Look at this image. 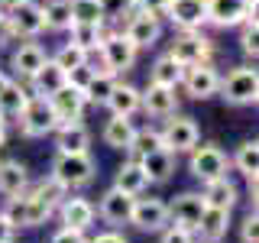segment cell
I'll return each mask as SVG.
<instances>
[{
    "mask_svg": "<svg viewBox=\"0 0 259 243\" xmlns=\"http://www.w3.org/2000/svg\"><path fill=\"white\" fill-rule=\"evenodd\" d=\"M130 211H133V194H126V191H120V188H107V191L101 194L97 214H101L110 227L130 224Z\"/></svg>",
    "mask_w": 259,
    "mask_h": 243,
    "instance_id": "16",
    "label": "cell"
},
{
    "mask_svg": "<svg viewBox=\"0 0 259 243\" xmlns=\"http://www.w3.org/2000/svg\"><path fill=\"white\" fill-rule=\"evenodd\" d=\"M29 85H32V91H36V94L49 97V94L59 91L62 85H68V78H65V68H59V62H55V59H46L42 68L29 78Z\"/></svg>",
    "mask_w": 259,
    "mask_h": 243,
    "instance_id": "27",
    "label": "cell"
},
{
    "mask_svg": "<svg viewBox=\"0 0 259 243\" xmlns=\"http://www.w3.org/2000/svg\"><path fill=\"white\" fill-rule=\"evenodd\" d=\"M233 166H237L240 172L246 175V182H249V191H253V198H256V172H259V143H256V140H246V143H240L237 156H233Z\"/></svg>",
    "mask_w": 259,
    "mask_h": 243,
    "instance_id": "31",
    "label": "cell"
},
{
    "mask_svg": "<svg viewBox=\"0 0 259 243\" xmlns=\"http://www.w3.org/2000/svg\"><path fill=\"white\" fill-rule=\"evenodd\" d=\"M140 110H146L149 117H172L178 110V94L175 88L165 85H146V91H140Z\"/></svg>",
    "mask_w": 259,
    "mask_h": 243,
    "instance_id": "14",
    "label": "cell"
},
{
    "mask_svg": "<svg viewBox=\"0 0 259 243\" xmlns=\"http://www.w3.org/2000/svg\"><path fill=\"white\" fill-rule=\"evenodd\" d=\"M136 162L143 166V172H146V178H149V185H152V182L162 185V182H168V178L175 175V152H168L165 146L146 152V156H140Z\"/></svg>",
    "mask_w": 259,
    "mask_h": 243,
    "instance_id": "20",
    "label": "cell"
},
{
    "mask_svg": "<svg viewBox=\"0 0 259 243\" xmlns=\"http://www.w3.org/2000/svg\"><path fill=\"white\" fill-rule=\"evenodd\" d=\"M59 127V117H55L49 97L32 94L29 104L20 113V133L29 136V140H42V136H52V130Z\"/></svg>",
    "mask_w": 259,
    "mask_h": 243,
    "instance_id": "3",
    "label": "cell"
},
{
    "mask_svg": "<svg viewBox=\"0 0 259 243\" xmlns=\"http://www.w3.org/2000/svg\"><path fill=\"white\" fill-rule=\"evenodd\" d=\"M29 88L26 85H20V81H7L4 88H0V120H20V113H23V107L29 104Z\"/></svg>",
    "mask_w": 259,
    "mask_h": 243,
    "instance_id": "22",
    "label": "cell"
},
{
    "mask_svg": "<svg viewBox=\"0 0 259 243\" xmlns=\"http://www.w3.org/2000/svg\"><path fill=\"white\" fill-rule=\"evenodd\" d=\"M204 205L207 208H221V211H233V205H237V198H240V191H237V185L230 182L227 175L221 178H214V182H204Z\"/></svg>",
    "mask_w": 259,
    "mask_h": 243,
    "instance_id": "23",
    "label": "cell"
},
{
    "mask_svg": "<svg viewBox=\"0 0 259 243\" xmlns=\"http://www.w3.org/2000/svg\"><path fill=\"white\" fill-rule=\"evenodd\" d=\"M217 85H221V75L210 62H201V65H188L182 75V88L188 91V97L194 101H207V97L217 94Z\"/></svg>",
    "mask_w": 259,
    "mask_h": 243,
    "instance_id": "12",
    "label": "cell"
},
{
    "mask_svg": "<svg viewBox=\"0 0 259 243\" xmlns=\"http://www.w3.org/2000/svg\"><path fill=\"white\" fill-rule=\"evenodd\" d=\"M49 59L46 55V49L39 46V43H32V39H26V43H20L13 49V55H10V68H13V75H20V78H32L39 68H42V62Z\"/></svg>",
    "mask_w": 259,
    "mask_h": 243,
    "instance_id": "19",
    "label": "cell"
},
{
    "mask_svg": "<svg viewBox=\"0 0 259 243\" xmlns=\"http://www.w3.org/2000/svg\"><path fill=\"white\" fill-rule=\"evenodd\" d=\"M168 205L162 198H133V211H130V224L136 230H146V233H162L168 227Z\"/></svg>",
    "mask_w": 259,
    "mask_h": 243,
    "instance_id": "7",
    "label": "cell"
},
{
    "mask_svg": "<svg viewBox=\"0 0 259 243\" xmlns=\"http://www.w3.org/2000/svg\"><path fill=\"white\" fill-rule=\"evenodd\" d=\"M88 243H130L123 233H117V230H107V233H97L94 240H88Z\"/></svg>",
    "mask_w": 259,
    "mask_h": 243,
    "instance_id": "46",
    "label": "cell"
},
{
    "mask_svg": "<svg viewBox=\"0 0 259 243\" xmlns=\"http://www.w3.org/2000/svg\"><path fill=\"white\" fill-rule=\"evenodd\" d=\"M7 81H10V75H7V71H4V68H0V88H4V85H7Z\"/></svg>",
    "mask_w": 259,
    "mask_h": 243,
    "instance_id": "49",
    "label": "cell"
},
{
    "mask_svg": "<svg viewBox=\"0 0 259 243\" xmlns=\"http://www.w3.org/2000/svg\"><path fill=\"white\" fill-rule=\"evenodd\" d=\"M182 75H185V65H178L172 55H159L149 68V81L152 85H165V88H178L182 85Z\"/></svg>",
    "mask_w": 259,
    "mask_h": 243,
    "instance_id": "30",
    "label": "cell"
},
{
    "mask_svg": "<svg viewBox=\"0 0 259 243\" xmlns=\"http://www.w3.org/2000/svg\"><path fill=\"white\" fill-rule=\"evenodd\" d=\"M13 23V32L23 39H36L39 32H46V16H42V4L36 0H20V4L4 10Z\"/></svg>",
    "mask_w": 259,
    "mask_h": 243,
    "instance_id": "11",
    "label": "cell"
},
{
    "mask_svg": "<svg viewBox=\"0 0 259 243\" xmlns=\"http://www.w3.org/2000/svg\"><path fill=\"white\" fill-rule=\"evenodd\" d=\"M162 243H194V233L182 224H172L162 230Z\"/></svg>",
    "mask_w": 259,
    "mask_h": 243,
    "instance_id": "41",
    "label": "cell"
},
{
    "mask_svg": "<svg viewBox=\"0 0 259 243\" xmlns=\"http://www.w3.org/2000/svg\"><path fill=\"white\" fill-rule=\"evenodd\" d=\"M188 169H191L194 178H201V182H214V178L227 175L230 159H227V152L221 149V146H214V143H198V146L191 149Z\"/></svg>",
    "mask_w": 259,
    "mask_h": 243,
    "instance_id": "6",
    "label": "cell"
},
{
    "mask_svg": "<svg viewBox=\"0 0 259 243\" xmlns=\"http://www.w3.org/2000/svg\"><path fill=\"white\" fill-rule=\"evenodd\" d=\"M29 188V169L16 159L0 162V194L13 198V194H23Z\"/></svg>",
    "mask_w": 259,
    "mask_h": 243,
    "instance_id": "25",
    "label": "cell"
},
{
    "mask_svg": "<svg viewBox=\"0 0 259 243\" xmlns=\"http://www.w3.org/2000/svg\"><path fill=\"white\" fill-rule=\"evenodd\" d=\"M4 217H7L13 227H29V224H26V198H23V194H13V198H7Z\"/></svg>",
    "mask_w": 259,
    "mask_h": 243,
    "instance_id": "39",
    "label": "cell"
},
{
    "mask_svg": "<svg viewBox=\"0 0 259 243\" xmlns=\"http://www.w3.org/2000/svg\"><path fill=\"white\" fill-rule=\"evenodd\" d=\"M0 16H4V4H0Z\"/></svg>",
    "mask_w": 259,
    "mask_h": 243,
    "instance_id": "50",
    "label": "cell"
},
{
    "mask_svg": "<svg viewBox=\"0 0 259 243\" xmlns=\"http://www.w3.org/2000/svg\"><path fill=\"white\" fill-rule=\"evenodd\" d=\"M52 136H55L59 152H88V146H91V133H88V127L81 124V120L59 124L52 130Z\"/></svg>",
    "mask_w": 259,
    "mask_h": 243,
    "instance_id": "21",
    "label": "cell"
},
{
    "mask_svg": "<svg viewBox=\"0 0 259 243\" xmlns=\"http://www.w3.org/2000/svg\"><path fill=\"white\" fill-rule=\"evenodd\" d=\"M68 32H71V39H68V43H71V46H78V49H84L88 55L101 49L104 26H94V23H71Z\"/></svg>",
    "mask_w": 259,
    "mask_h": 243,
    "instance_id": "32",
    "label": "cell"
},
{
    "mask_svg": "<svg viewBox=\"0 0 259 243\" xmlns=\"http://www.w3.org/2000/svg\"><path fill=\"white\" fill-rule=\"evenodd\" d=\"M59 217H62V224L65 227H71V230H88V227L94 224V217H97V211L94 205L88 198H81V194H65V198L59 201Z\"/></svg>",
    "mask_w": 259,
    "mask_h": 243,
    "instance_id": "15",
    "label": "cell"
},
{
    "mask_svg": "<svg viewBox=\"0 0 259 243\" xmlns=\"http://www.w3.org/2000/svg\"><path fill=\"white\" fill-rule=\"evenodd\" d=\"M165 4H168V0H133L136 10H149V13H162Z\"/></svg>",
    "mask_w": 259,
    "mask_h": 243,
    "instance_id": "45",
    "label": "cell"
},
{
    "mask_svg": "<svg viewBox=\"0 0 259 243\" xmlns=\"http://www.w3.org/2000/svg\"><path fill=\"white\" fill-rule=\"evenodd\" d=\"M46 29H68L71 26V4L68 0H49L42 7Z\"/></svg>",
    "mask_w": 259,
    "mask_h": 243,
    "instance_id": "35",
    "label": "cell"
},
{
    "mask_svg": "<svg viewBox=\"0 0 259 243\" xmlns=\"http://www.w3.org/2000/svg\"><path fill=\"white\" fill-rule=\"evenodd\" d=\"M123 36L136 49H152L162 39V20H159V13L133 10V13L126 16V23H123Z\"/></svg>",
    "mask_w": 259,
    "mask_h": 243,
    "instance_id": "10",
    "label": "cell"
},
{
    "mask_svg": "<svg viewBox=\"0 0 259 243\" xmlns=\"http://www.w3.org/2000/svg\"><path fill=\"white\" fill-rule=\"evenodd\" d=\"M133 133H136V127H133V120L123 117V113H113V117L104 124V133H101V140L110 146V149H126L130 140H133Z\"/></svg>",
    "mask_w": 259,
    "mask_h": 243,
    "instance_id": "29",
    "label": "cell"
},
{
    "mask_svg": "<svg viewBox=\"0 0 259 243\" xmlns=\"http://www.w3.org/2000/svg\"><path fill=\"white\" fill-rule=\"evenodd\" d=\"M240 26H243L240 49H243V55H246V59L256 62V55H259V26H256V16H249V20L240 23Z\"/></svg>",
    "mask_w": 259,
    "mask_h": 243,
    "instance_id": "37",
    "label": "cell"
},
{
    "mask_svg": "<svg viewBox=\"0 0 259 243\" xmlns=\"http://www.w3.org/2000/svg\"><path fill=\"white\" fill-rule=\"evenodd\" d=\"M217 94L224 97L230 107H249L259 97V75L253 65H240V68H230L217 85Z\"/></svg>",
    "mask_w": 259,
    "mask_h": 243,
    "instance_id": "2",
    "label": "cell"
},
{
    "mask_svg": "<svg viewBox=\"0 0 259 243\" xmlns=\"http://www.w3.org/2000/svg\"><path fill=\"white\" fill-rule=\"evenodd\" d=\"M162 13L178 29H201L207 23V0H168Z\"/></svg>",
    "mask_w": 259,
    "mask_h": 243,
    "instance_id": "13",
    "label": "cell"
},
{
    "mask_svg": "<svg viewBox=\"0 0 259 243\" xmlns=\"http://www.w3.org/2000/svg\"><path fill=\"white\" fill-rule=\"evenodd\" d=\"M4 146H7V124L0 120V149H4Z\"/></svg>",
    "mask_w": 259,
    "mask_h": 243,
    "instance_id": "48",
    "label": "cell"
},
{
    "mask_svg": "<svg viewBox=\"0 0 259 243\" xmlns=\"http://www.w3.org/2000/svg\"><path fill=\"white\" fill-rule=\"evenodd\" d=\"M227 227H230V211H221V208H204L201 214V224L194 233H201L204 243H221L227 237Z\"/></svg>",
    "mask_w": 259,
    "mask_h": 243,
    "instance_id": "26",
    "label": "cell"
},
{
    "mask_svg": "<svg viewBox=\"0 0 259 243\" xmlns=\"http://www.w3.org/2000/svg\"><path fill=\"white\" fill-rule=\"evenodd\" d=\"M159 136H162V146H165L168 152H191L194 146L201 143V130L198 124H194L191 117H175L172 113V120H165V127L159 130Z\"/></svg>",
    "mask_w": 259,
    "mask_h": 243,
    "instance_id": "9",
    "label": "cell"
},
{
    "mask_svg": "<svg viewBox=\"0 0 259 243\" xmlns=\"http://www.w3.org/2000/svg\"><path fill=\"white\" fill-rule=\"evenodd\" d=\"M104 107H110V113H123V117H133L140 110V88L126 85V81H113Z\"/></svg>",
    "mask_w": 259,
    "mask_h": 243,
    "instance_id": "24",
    "label": "cell"
},
{
    "mask_svg": "<svg viewBox=\"0 0 259 243\" xmlns=\"http://www.w3.org/2000/svg\"><path fill=\"white\" fill-rule=\"evenodd\" d=\"M49 104H52V110H55V117H59V124L81 120V113H84V107H88L84 94H81L78 88H71V85H62L55 94H49Z\"/></svg>",
    "mask_w": 259,
    "mask_h": 243,
    "instance_id": "17",
    "label": "cell"
},
{
    "mask_svg": "<svg viewBox=\"0 0 259 243\" xmlns=\"http://www.w3.org/2000/svg\"><path fill=\"white\" fill-rule=\"evenodd\" d=\"M71 4V23H94V26H104V10L101 0H68Z\"/></svg>",
    "mask_w": 259,
    "mask_h": 243,
    "instance_id": "34",
    "label": "cell"
},
{
    "mask_svg": "<svg viewBox=\"0 0 259 243\" xmlns=\"http://www.w3.org/2000/svg\"><path fill=\"white\" fill-rule=\"evenodd\" d=\"M101 10H104V20H120V16H130L136 7L133 0H101Z\"/></svg>",
    "mask_w": 259,
    "mask_h": 243,
    "instance_id": "40",
    "label": "cell"
},
{
    "mask_svg": "<svg viewBox=\"0 0 259 243\" xmlns=\"http://www.w3.org/2000/svg\"><path fill=\"white\" fill-rule=\"evenodd\" d=\"M16 39V32H13V23H10V16H0V49H7Z\"/></svg>",
    "mask_w": 259,
    "mask_h": 243,
    "instance_id": "44",
    "label": "cell"
},
{
    "mask_svg": "<svg viewBox=\"0 0 259 243\" xmlns=\"http://www.w3.org/2000/svg\"><path fill=\"white\" fill-rule=\"evenodd\" d=\"M49 243H88V237H84V230H71V227H62L59 233H55Z\"/></svg>",
    "mask_w": 259,
    "mask_h": 243,
    "instance_id": "43",
    "label": "cell"
},
{
    "mask_svg": "<svg viewBox=\"0 0 259 243\" xmlns=\"http://www.w3.org/2000/svg\"><path fill=\"white\" fill-rule=\"evenodd\" d=\"M240 240L243 243H259V217H256V211L246 214V221L240 224Z\"/></svg>",
    "mask_w": 259,
    "mask_h": 243,
    "instance_id": "42",
    "label": "cell"
},
{
    "mask_svg": "<svg viewBox=\"0 0 259 243\" xmlns=\"http://www.w3.org/2000/svg\"><path fill=\"white\" fill-rule=\"evenodd\" d=\"M52 59L59 62V68L71 71V68H78V65H84V62H88V52H84V49H78V46H71V43H65L59 52L52 55Z\"/></svg>",
    "mask_w": 259,
    "mask_h": 243,
    "instance_id": "38",
    "label": "cell"
},
{
    "mask_svg": "<svg viewBox=\"0 0 259 243\" xmlns=\"http://www.w3.org/2000/svg\"><path fill=\"white\" fill-rule=\"evenodd\" d=\"M113 188H120V191H126V194H143L146 188H149V178H146L143 172V166L136 159H130L123 162V166L117 169V175H113Z\"/></svg>",
    "mask_w": 259,
    "mask_h": 243,
    "instance_id": "28",
    "label": "cell"
},
{
    "mask_svg": "<svg viewBox=\"0 0 259 243\" xmlns=\"http://www.w3.org/2000/svg\"><path fill=\"white\" fill-rule=\"evenodd\" d=\"M13 233H16V227L0 214V243H13Z\"/></svg>",
    "mask_w": 259,
    "mask_h": 243,
    "instance_id": "47",
    "label": "cell"
},
{
    "mask_svg": "<svg viewBox=\"0 0 259 243\" xmlns=\"http://www.w3.org/2000/svg\"><path fill=\"white\" fill-rule=\"evenodd\" d=\"M55 185H62L65 191H78L97 178V162L91 159V152H59L52 159V172H49Z\"/></svg>",
    "mask_w": 259,
    "mask_h": 243,
    "instance_id": "1",
    "label": "cell"
},
{
    "mask_svg": "<svg viewBox=\"0 0 259 243\" xmlns=\"http://www.w3.org/2000/svg\"><path fill=\"white\" fill-rule=\"evenodd\" d=\"M168 55L178 62V65H201V62H210L214 55V43L204 36L201 29H178V36L172 39V49Z\"/></svg>",
    "mask_w": 259,
    "mask_h": 243,
    "instance_id": "4",
    "label": "cell"
},
{
    "mask_svg": "<svg viewBox=\"0 0 259 243\" xmlns=\"http://www.w3.org/2000/svg\"><path fill=\"white\" fill-rule=\"evenodd\" d=\"M162 146V136H159V130H136L133 133V140H130V146H126V152L133 159H140V156H146V152H152V149H159Z\"/></svg>",
    "mask_w": 259,
    "mask_h": 243,
    "instance_id": "36",
    "label": "cell"
},
{
    "mask_svg": "<svg viewBox=\"0 0 259 243\" xmlns=\"http://www.w3.org/2000/svg\"><path fill=\"white\" fill-rule=\"evenodd\" d=\"M113 81H117V75H110L107 68H97L94 75H91V81H88V88H84L81 94H84V101H88V104H97V107H101V104L107 101Z\"/></svg>",
    "mask_w": 259,
    "mask_h": 243,
    "instance_id": "33",
    "label": "cell"
},
{
    "mask_svg": "<svg viewBox=\"0 0 259 243\" xmlns=\"http://www.w3.org/2000/svg\"><path fill=\"white\" fill-rule=\"evenodd\" d=\"M256 16V0H207V23L217 29H233Z\"/></svg>",
    "mask_w": 259,
    "mask_h": 243,
    "instance_id": "8",
    "label": "cell"
},
{
    "mask_svg": "<svg viewBox=\"0 0 259 243\" xmlns=\"http://www.w3.org/2000/svg\"><path fill=\"white\" fill-rule=\"evenodd\" d=\"M101 62H104V68L110 71V75H123V71L133 68V62H136V49L130 39L123 36V32H104V39H101Z\"/></svg>",
    "mask_w": 259,
    "mask_h": 243,
    "instance_id": "5",
    "label": "cell"
},
{
    "mask_svg": "<svg viewBox=\"0 0 259 243\" xmlns=\"http://www.w3.org/2000/svg\"><path fill=\"white\" fill-rule=\"evenodd\" d=\"M204 198H201L198 191H185V194H178V198L168 205V217H175V224H182V227H188V230L194 233L198 230V224H201V214H204Z\"/></svg>",
    "mask_w": 259,
    "mask_h": 243,
    "instance_id": "18",
    "label": "cell"
}]
</instances>
